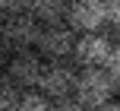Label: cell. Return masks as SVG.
Returning a JSON list of instances; mask_svg holds the SVG:
<instances>
[{
    "label": "cell",
    "mask_w": 120,
    "mask_h": 111,
    "mask_svg": "<svg viewBox=\"0 0 120 111\" xmlns=\"http://www.w3.org/2000/svg\"><path fill=\"white\" fill-rule=\"evenodd\" d=\"M114 92L117 89H114V83H111V76L104 73V67H98V70H79L76 73L73 102H79L85 111L111 105V102H114Z\"/></svg>",
    "instance_id": "obj_1"
},
{
    "label": "cell",
    "mask_w": 120,
    "mask_h": 111,
    "mask_svg": "<svg viewBox=\"0 0 120 111\" xmlns=\"http://www.w3.org/2000/svg\"><path fill=\"white\" fill-rule=\"evenodd\" d=\"M76 67H70L66 60H48L44 63V73L38 79L35 92H41L51 102H70L73 89H76Z\"/></svg>",
    "instance_id": "obj_2"
},
{
    "label": "cell",
    "mask_w": 120,
    "mask_h": 111,
    "mask_svg": "<svg viewBox=\"0 0 120 111\" xmlns=\"http://www.w3.org/2000/svg\"><path fill=\"white\" fill-rule=\"evenodd\" d=\"M38 32H41V22L29 10L25 13H10L0 22V41L10 48V54L13 51H29V48H35Z\"/></svg>",
    "instance_id": "obj_3"
},
{
    "label": "cell",
    "mask_w": 120,
    "mask_h": 111,
    "mask_svg": "<svg viewBox=\"0 0 120 111\" xmlns=\"http://www.w3.org/2000/svg\"><path fill=\"white\" fill-rule=\"evenodd\" d=\"M114 54V38H108L104 32H85V35H76V44H73V60H76L79 70H98L111 60Z\"/></svg>",
    "instance_id": "obj_4"
},
{
    "label": "cell",
    "mask_w": 120,
    "mask_h": 111,
    "mask_svg": "<svg viewBox=\"0 0 120 111\" xmlns=\"http://www.w3.org/2000/svg\"><path fill=\"white\" fill-rule=\"evenodd\" d=\"M73 44H76V32L66 22H51V25H41L35 51L44 60H66V57H73Z\"/></svg>",
    "instance_id": "obj_5"
},
{
    "label": "cell",
    "mask_w": 120,
    "mask_h": 111,
    "mask_svg": "<svg viewBox=\"0 0 120 111\" xmlns=\"http://www.w3.org/2000/svg\"><path fill=\"white\" fill-rule=\"evenodd\" d=\"M44 63H48V60H44L35 48H29V51H13L3 73L10 76L22 92H29V89L38 86V79H41V73H44Z\"/></svg>",
    "instance_id": "obj_6"
},
{
    "label": "cell",
    "mask_w": 120,
    "mask_h": 111,
    "mask_svg": "<svg viewBox=\"0 0 120 111\" xmlns=\"http://www.w3.org/2000/svg\"><path fill=\"white\" fill-rule=\"evenodd\" d=\"M63 22L70 25L76 35L101 32L104 25H108V13H104V3H101V0H70Z\"/></svg>",
    "instance_id": "obj_7"
},
{
    "label": "cell",
    "mask_w": 120,
    "mask_h": 111,
    "mask_svg": "<svg viewBox=\"0 0 120 111\" xmlns=\"http://www.w3.org/2000/svg\"><path fill=\"white\" fill-rule=\"evenodd\" d=\"M66 6H70V0H29V13L41 25L63 22L66 19Z\"/></svg>",
    "instance_id": "obj_8"
},
{
    "label": "cell",
    "mask_w": 120,
    "mask_h": 111,
    "mask_svg": "<svg viewBox=\"0 0 120 111\" xmlns=\"http://www.w3.org/2000/svg\"><path fill=\"white\" fill-rule=\"evenodd\" d=\"M13 111H54V102L44 99L41 92H22Z\"/></svg>",
    "instance_id": "obj_9"
},
{
    "label": "cell",
    "mask_w": 120,
    "mask_h": 111,
    "mask_svg": "<svg viewBox=\"0 0 120 111\" xmlns=\"http://www.w3.org/2000/svg\"><path fill=\"white\" fill-rule=\"evenodd\" d=\"M19 95H22V89H19L6 73H0V111H13L16 102H19Z\"/></svg>",
    "instance_id": "obj_10"
},
{
    "label": "cell",
    "mask_w": 120,
    "mask_h": 111,
    "mask_svg": "<svg viewBox=\"0 0 120 111\" xmlns=\"http://www.w3.org/2000/svg\"><path fill=\"white\" fill-rule=\"evenodd\" d=\"M104 73L111 76L114 89H120V44H114V54H111V60L104 63Z\"/></svg>",
    "instance_id": "obj_11"
},
{
    "label": "cell",
    "mask_w": 120,
    "mask_h": 111,
    "mask_svg": "<svg viewBox=\"0 0 120 111\" xmlns=\"http://www.w3.org/2000/svg\"><path fill=\"white\" fill-rule=\"evenodd\" d=\"M29 10V0H0V13L10 16V13H25Z\"/></svg>",
    "instance_id": "obj_12"
},
{
    "label": "cell",
    "mask_w": 120,
    "mask_h": 111,
    "mask_svg": "<svg viewBox=\"0 0 120 111\" xmlns=\"http://www.w3.org/2000/svg\"><path fill=\"white\" fill-rule=\"evenodd\" d=\"M104 3V13H108V22H114L120 29V0H101Z\"/></svg>",
    "instance_id": "obj_13"
},
{
    "label": "cell",
    "mask_w": 120,
    "mask_h": 111,
    "mask_svg": "<svg viewBox=\"0 0 120 111\" xmlns=\"http://www.w3.org/2000/svg\"><path fill=\"white\" fill-rule=\"evenodd\" d=\"M54 111H85V108L79 105V102H73V99H70V102H57Z\"/></svg>",
    "instance_id": "obj_14"
},
{
    "label": "cell",
    "mask_w": 120,
    "mask_h": 111,
    "mask_svg": "<svg viewBox=\"0 0 120 111\" xmlns=\"http://www.w3.org/2000/svg\"><path fill=\"white\" fill-rule=\"evenodd\" d=\"M6 60H10V48H6V44L0 41V73L6 70Z\"/></svg>",
    "instance_id": "obj_15"
},
{
    "label": "cell",
    "mask_w": 120,
    "mask_h": 111,
    "mask_svg": "<svg viewBox=\"0 0 120 111\" xmlns=\"http://www.w3.org/2000/svg\"><path fill=\"white\" fill-rule=\"evenodd\" d=\"M92 111H117V105L111 102V105H101V108H92Z\"/></svg>",
    "instance_id": "obj_16"
},
{
    "label": "cell",
    "mask_w": 120,
    "mask_h": 111,
    "mask_svg": "<svg viewBox=\"0 0 120 111\" xmlns=\"http://www.w3.org/2000/svg\"><path fill=\"white\" fill-rule=\"evenodd\" d=\"M114 105H117V111H120V102H114Z\"/></svg>",
    "instance_id": "obj_17"
},
{
    "label": "cell",
    "mask_w": 120,
    "mask_h": 111,
    "mask_svg": "<svg viewBox=\"0 0 120 111\" xmlns=\"http://www.w3.org/2000/svg\"><path fill=\"white\" fill-rule=\"evenodd\" d=\"M0 22H3V13H0Z\"/></svg>",
    "instance_id": "obj_18"
}]
</instances>
